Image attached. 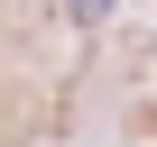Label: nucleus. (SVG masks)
<instances>
[{"label": "nucleus", "mask_w": 157, "mask_h": 147, "mask_svg": "<svg viewBox=\"0 0 157 147\" xmlns=\"http://www.w3.org/2000/svg\"><path fill=\"white\" fill-rule=\"evenodd\" d=\"M102 9H111V0H74V19H102Z\"/></svg>", "instance_id": "nucleus-1"}]
</instances>
